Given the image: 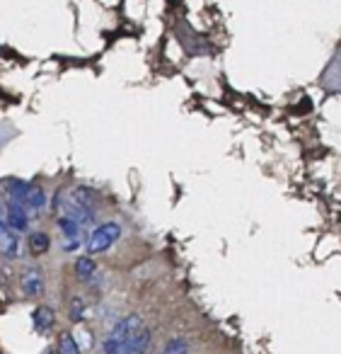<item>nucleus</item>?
Wrapping results in <instances>:
<instances>
[{
  "instance_id": "nucleus-1",
  "label": "nucleus",
  "mask_w": 341,
  "mask_h": 354,
  "mask_svg": "<svg viewBox=\"0 0 341 354\" xmlns=\"http://www.w3.org/2000/svg\"><path fill=\"white\" fill-rule=\"evenodd\" d=\"M141 328H143V318L138 313H131V315H126V318L117 320V325H114L107 333V337L102 339V354H121L126 342Z\"/></svg>"
},
{
  "instance_id": "nucleus-2",
  "label": "nucleus",
  "mask_w": 341,
  "mask_h": 354,
  "mask_svg": "<svg viewBox=\"0 0 341 354\" xmlns=\"http://www.w3.org/2000/svg\"><path fill=\"white\" fill-rule=\"evenodd\" d=\"M8 197L22 202L30 212H41L46 207V202H49L44 189L32 183H25V180H10L8 183Z\"/></svg>"
},
{
  "instance_id": "nucleus-3",
  "label": "nucleus",
  "mask_w": 341,
  "mask_h": 354,
  "mask_svg": "<svg viewBox=\"0 0 341 354\" xmlns=\"http://www.w3.org/2000/svg\"><path fill=\"white\" fill-rule=\"evenodd\" d=\"M119 238H121V223H119V221H107V223H102V226H97L92 233H90L85 248H88L90 255H97V252H107L109 248L119 241Z\"/></svg>"
},
{
  "instance_id": "nucleus-4",
  "label": "nucleus",
  "mask_w": 341,
  "mask_h": 354,
  "mask_svg": "<svg viewBox=\"0 0 341 354\" xmlns=\"http://www.w3.org/2000/svg\"><path fill=\"white\" fill-rule=\"evenodd\" d=\"M56 226H59V231L64 233V250L73 252L83 245V223H80L78 218L61 214V216L56 218Z\"/></svg>"
},
{
  "instance_id": "nucleus-5",
  "label": "nucleus",
  "mask_w": 341,
  "mask_h": 354,
  "mask_svg": "<svg viewBox=\"0 0 341 354\" xmlns=\"http://www.w3.org/2000/svg\"><path fill=\"white\" fill-rule=\"evenodd\" d=\"M22 252V241L17 238V231L8 226L6 218H0V255L8 260H15Z\"/></svg>"
},
{
  "instance_id": "nucleus-6",
  "label": "nucleus",
  "mask_w": 341,
  "mask_h": 354,
  "mask_svg": "<svg viewBox=\"0 0 341 354\" xmlns=\"http://www.w3.org/2000/svg\"><path fill=\"white\" fill-rule=\"evenodd\" d=\"M6 218H8V226L17 233H25L30 228V209L25 207L22 202L17 199L8 197V212H6Z\"/></svg>"
},
{
  "instance_id": "nucleus-7",
  "label": "nucleus",
  "mask_w": 341,
  "mask_h": 354,
  "mask_svg": "<svg viewBox=\"0 0 341 354\" xmlns=\"http://www.w3.org/2000/svg\"><path fill=\"white\" fill-rule=\"evenodd\" d=\"M153 344V330L141 328L131 339L126 342V347L121 349V354H146Z\"/></svg>"
},
{
  "instance_id": "nucleus-8",
  "label": "nucleus",
  "mask_w": 341,
  "mask_h": 354,
  "mask_svg": "<svg viewBox=\"0 0 341 354\" xmlns=\"http://www.w3.org/2000/svg\"><path fill=\"white\" fill-rule=\"evenodd\" d=\"M22 291L27 296H41L44 294V274L37 267L22 272Z\"/></svg>"
},
{
  "instance_id": "nucleus-9",
  "label": "nucleus",
  "mask_w": 341,
  "mask_h": 354,
  "mask_svg": "<svg viewBox=\"0 0 341 354\" xmlns=\"http://www.w3.org/2000/svg\"><path fill=\"white\" fill-rule=\"evenodd\" d=\"M32 320H35V328L39 330V333H49V330L54 328V323H56L54 310H51L49 306H39V308L32 313Z\"/></svg>"
},
{
  "instance_id": "nucleus-10",
  "label": "nucleus",
  "mask_w": 341,
  "mask_h": 354,
  "mask_svg": "<svg viewBox=\"0 0 341 354\" xmlns=\"http://www.w3.org/2000/svg\"><path fill=\"white\" fill-rule=\"evenodd\" d=\"M95 272H97V267H95V260L90 255H83V257L75 260V277H78L80 281L92 279Z\"/></svg>"
},
{
  "instance_id": "nucleus-11",
  "label": "nucleus",
  "mask_w": 341,
  "mask_h": 354,
  "mask_svg": "<svg viewBox=\"0 0 341 354\" xmlns=\"http://www.w3.org/2000/svg\"><path fill=\"white\" fill-rule=\"evenodd\" d=\"M27 245H30V252L32 255H44L46 250L51 248V238L46 236V233H32L30 241H27Z\"/></svg>"
},
{
  "instance_id": "nucleus-12",
  "label": "nucleus",
  "mask_w": 341,
  "mask_h": 354,
  "mask_svg": "<svg viewBox=\"0 0 341 354\" xmlns=\"http://www.w3.org/2000/svg\"><path fill=\"white\" fill-rule=\"evenodd\" d=\"M189 347H191L189 339L182 337V335H179V337H172L170 342H167L165 347H162L160 354H189Z\"/></svg>"
},
{
  "instance_id": "nucleus-13",
  "label": "nucleus",
  "mask_w": 341,
  "mask_h": 354,
  "mask_svg": "<svg viewBox=\"0 0 341 354\" xmlns=\"http://www.w3.org/2000/svg\"><path fill=\"white\" fill-rule=\"evenodd\" d=\"M56 352L59 354H80V347H78V342H75L73 335L64 333L59 337V347H56Z\"/></svg>"
},
{
  "instance_id": "nucleus-14",
  "label": "nucleus",
  "mask_w": 341,
  "mask_h": 354,
  "mask_svg": "<svg viewBox=\"0 0 341 354\" xmlns=\"http://www.w3.org/2000/svg\"><path fill=\"white\" fill-rule=\"evenodd\" d=\"M85 313H88L85 301L80 299V296H73V299H70V310H68L70 320H73V323H80V320H85Z\"/></svg>"
},
{
  "instance_id": "nucleus-15",
  "label": "nucleus",
  "mask_w": 341,
  "mask_h": 354,
  "mask_svg": "<svg viewBox=\"0 0 341 354\" xmlns=\"http://www.w3.org/2000/svg\"><path fill=\"white\" fill-rule=\"evenodd\" d=\"M6 212H8V202L0 197V218H6ZM6 221H8V218H6Z\"/></svg>"
},
{
  "instance_id": "nucleus-16",
  "label": "nucleus",
  "mask_w": 341,
  "mask_h": 354,
  "mask_svg": "<svg viewBox=\"0 0 341 354\" xmlns=\"http://www.w3.org/2000/svg\"><path fill=\"white\" fill-rule=\"evenodd\" d=\"M44 354H59V352H54V349H46V352Z\"/></svg>"
}]
</instances>
